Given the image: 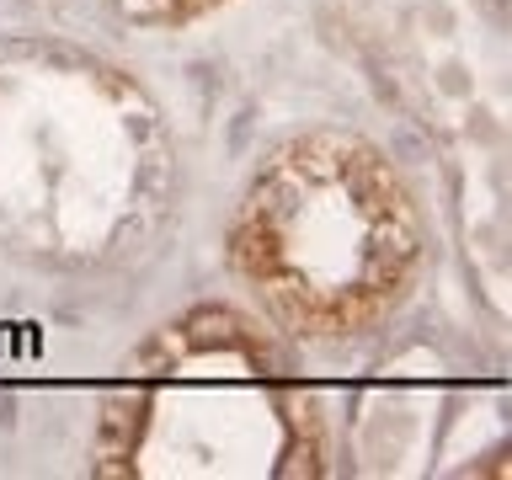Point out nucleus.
Listing matches in <instances>:
<instances>
[{
    "label": "nucleus",
    "instance_id": "f257e3e1",
    "mask_svg": "<svg viewBox=\"0 0 512 480\" xmlns=\"http://www.w3.org/2000/svg\"><path fill=\"white\" fill-rule=\"evenodd\" d=\"M320 459V406L288 347L224 304L160 326L96 432V470L118 480H310Z\"/></svg>",
    "mask_w": 512,
    "mask_h": 480
},
{
    "label": "nucleus",
    "instance_id": "f03ea898",
    "mask_svg": "<svg viewBox=\"0 0 512 480\" xmlns=\"http://www.w3.org/2000/svg\"><path fill=\"white\" fill-rule=\"evenodd\" d=\"M230 262L283 331L336 342L400 304L422 262V219L374 144L299 134L251 176L230 219Z\"/></svg>",
    "mask_w": 512,
    "mask_h": 480
},
{
    "label": "nucleus",
    "instance_id": "7ed1b4c3",
    "mask_svg": "<svg viewBox=\"0 0 512 480\" xmlns=\"http://www.w3.org/2000/svg\"><path fill=\"white\" fill-rule=\"evenodd\" d=\"M112 6L134 22H192V16L214 11L219 0H112Z\"/></svg>",
    "mask_w": 512,
    "mask_h": 480
}]
</instances>
